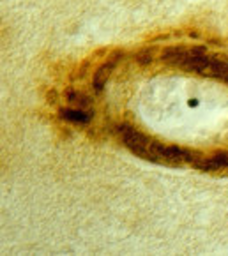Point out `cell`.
<instances>
[{
    "mask_svg": "<svg viewBox=\"0 0 228 256\" xmlns=\"http://www.w3.org/2000/svg\"><path fill=\"white\" fill-rule=\"evenodd\" d=\"M69 101H71L72 106H76V108H88V106H90V99H88L87 96L80 94V92H71V94H69Z\"/></svg>",
    "mask_w": 228,
    "mask_h": 256,
    "instance_id": "8992f818",
    "label": "cell"
},
{
    "mask_svg": "<svg viewBox=\"0 0 228 256\" xmlns=\"http://www.w3.org/2000/svg\"><path fill=\"white\" fill-rule=\"evenodd\" d=\"M122 53L118 52V53H115L114 55V58H110V60H106L104 62L101 68L96 71V74H94V78H92V85H94V90L96 92H101L104 88V83L108 82V78H110V74H112V71H114L115 68H117V64L120 62V58H122Z\"/></svg>",
    "mask_w": 228,
    "mask_h": 256,
    "instance_id": "5b68a950",
    "label": "cell"
},
{
    "mask_svg": "<svg viewBox=\"0 0 228 256\" xmlns=\"http://www.w3.org/2000/svg\"><path fill=\"white\" fill-rule=\"evenodd\" d=\"M188 164L193 166L198 172H206V174L228 172V152H216V154L204 156V154H200V152L190 150Z\"/></svg>",
    "mask_w": 228,
    "mask_h": 256,
    "instance_id": "3957f363",
    "label": "cell"
},
{
    "mask_svg": "<svg viewBox=\"0 0 228 256\" xmlns=\"http://www.w3.org/2000/svg\"><path fill=\"white\" fill-rule=\"evenodd\" d=\"M136 60L142 66H148L152 62V50L147 48V50H142L140 53H136Z\"/></svg>",
    "mask_w": 228,
    "mask_h": 256,
    "instance_id": "52a82bcc",
    "label": "cell"
},
{
    "mask_svg": "<svg viewBox=\"0 0 228 256\" xmlns=\"http://www.w3.org/2000/svg\"><path fill=\"white\" fill-rule=\"evenodd\" d=\"M161 58L172 68L228 83V60L209 55L206 48H200V46H193V48L172 46V48L164 50Z\"/></svg>",
    "mask_w": 228,
    "mask_h": 256,
    "instance_id": "7a4b0ae2",
    "label": "cell"
},
{
    "mask_svg": "<svg viewBox=\"0 0 228 256\" xmlns=\"http://www.w3.org/2000/svg\"><path fill=\"white\" fill-rule=\"evenodd\" d=\"M117 131L122 144L128 147V150L133 152L136 158L152 162V164L179 168V166L188 162L190 148H182L179 145L161 144V142L150 138L148 134L138 131L136 128H133L130 124H120L117 128Z\"/></svg>",
    "mask_w": 228,
    "mask_h": 256,
    "instance_id": "6da1fadb",
    "label": "cell"
},
{
    "mask_svg": "<svg viewBox=\"0 0 228 256\" xmlns=\"http://www.w3.org/2000/svg\"><path fill=\"white\" fill-rule=\"evenodd\" d=\"M58 117L64 120L71 122V124H88L94 118V112L92 108H76V106H69V108L58 110Z\"/></svg>",
    "mask_w": 228,
    "mask_h": 256,
    "instance_id": "277c9868",
    "label": "cell"
}]
</instances>
